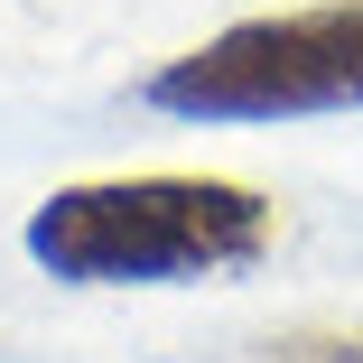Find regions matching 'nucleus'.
<instances>
[{"instance_id": "nucleus-1", "label": "nucleus", "mask_w": 363, "mask_h": 363, "mask_svg": "<svg viewBox=\"0 0 363 363\" xmlns=\"http://www.w3.org/2000/svg\"><path fill=\"white\" fill-rule=\"evenodd\" d=\"M19 252L65 289H196L242 279L279 252V205L252 177H75L28 205Z\"/></svg>"}, {"instance_id": "nucleus-2", "label": "nucleus", "mask_w": 363, "mask_h": 363, "mask_svg": "<svg viewBox=\"0 0 363 363\" xmlns=\"http://www.w3.org/2000/svg\"><path fill=\"white\" fill-rule=\"evenodd\" d=\"M140 103L168 121H308V112H363V0H308L214 28L205 47L140 75Z\"/></svg>"}, {"instance_id": "nucleus-3", "label": "nucleus", "mask_w": 363, "mask_h": 363, "mask_svg": "<svg viewBox=\"0 0 363 363\" xmlns=\"http://www.w3.org/2000/svg\"><path fill=\"white\" fill-rule=\"evenodd\" d=\"M270 363H363V326L354 335H279Z\"/></svg>"}]
</instances>
